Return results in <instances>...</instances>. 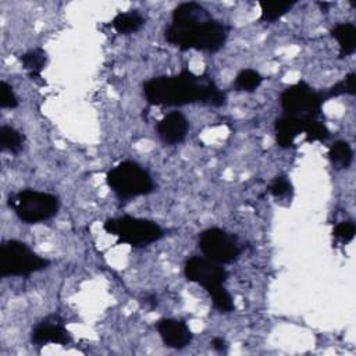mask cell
I'll return each instance as SVG.
<instances>
[{
	"mask_svg": "<svg viewBox=\"0 0 356 356\" xmlns=\"http://www.w3.org/2000/svg\"><path fill=\"white\" fill-rule=\"evenodd\" d=\"M229 28L213 19L209 11L197 3H182L172 11V21L165 29V39L179 50L218 51L227 38Z\"/></svg>",
	"mask_w": 356,
	"mask_h": 356,
	"instance_id": "6da1fadb",
	"label": "cell"
},
{
	"mask_svg": "<svg viewBox=\"0 0 356 356\" xmlns=\"http://www.w3.org/2000/svg\"><path fill=\"white\" fill-rule=\"evenodd\" d=\"M143 95L152 106H184L202 103L221 107L227 102L225 93L209 78L197 76L184 68L177 75H164L146 81Z\"/></svg>",
	"mask_w": 356,
	"mask_h": 356,
	"instance_id": "7a4b0ae2",
	"label": "cell"
},
{
	"mask_svg": "<svg viewBox=\"0 0 356 356\" xmlns=\"http://www.w3.org/2000/svg\"><path fill=\"white\" fill-rule=\"evenodd\" d=\"M8 204L17 217L26 224H38L54 217L60 209V200L51 193L33 189H22L8 196Z\"/></svg>",
	"mask_w": 356,
	"mask_h": 356,
	"instance_id": "3957f363",
	"label": "cell"
},
{
	"mask_svg": "<svg viewBox=\"0 0 356 356\" xmlns=\"http://www.w3.org/2000/svg\"><path fill=\"white\" fill-rule=\"evenodd\" d=\"M107 185L121 200L153 192L154 184L147 171L134 161H122L111 168L106 175Z\"/></svg>",
	"mask_w": 356,
	"mask_h": 356,
	"instance_id": "277c9868",
	"label": "cell"
},
{
	"mask_svg": "<svg viewBox=\"0 0 356 356\" xmlns=\"http://www.w3.org/2000/svg\"><path fill=\"white\" fill-rule=\"evenodd\" d=\"M49 266V260L36 254L28 245L17 239L4 241L0 246L1 277H28Z\"/></svg>",
	"mask_w": 356,
	"mask_h": 356,
	"instance_id": "5b68a950",
	"label": "cell"
},
{
	"mask_svg": "<svg viewBox=\"0 0 356 356\" xmlns=\"http://www.w3.org/2000/svg\"><path fill=\"white\" fill-rule=\"evenodd\" d=\"M104 231L118 238V242L131 246H146L163 238L161 227L150 220L122 216L106 220Z\"/></svg>",
	"mask_w": 356,
	"mask_h": 356,
	"instance_id": "8992f818",
	"label": "cell"
},
{
	"mask_svg": "<svg viewBox=\"0 0 356 356\" xmlns=\"http://www.w3.org/2000/svg\"><path fill=\"white\" fill-rule=\"evenodd\" d=\"M280 102L284 114L296 118H317L321 114V106L324 103L321 93L316 92L305 81H299L284 89Z\"/></svg>",
	"mask_w": 356,
	"mask_h": 356,
	"instance_id": "52a82bcc",
	"label": "cell"
},
{
	"mask_svg": "<svg viewBox=\"0 0 356 356\" xmlns=\"http://www.w3.org/2000/svg\"><path fill=\"white\" fill-rule=\"evenodd\" d=\"M199 248L206 259L218 264L232 263L241 253L236 238L217 227L209 228L200 234Z\"/></svg>",
	"mask_w": 356,
	"mask_h": 356,
	"instance_id": "ba28073f",
	"label": "cell"
},
{
	"mask_svg": "<svg viewBox=\"0 0 356 356\" xmlns=\"http://www.w3.org/2000/svg\"><path fill=\"white\" fill-rule=\"evenodd\" d=\"M184 271L189 281L203 286L207 293L221 288L227 280V271L221 264L197 256L186 260Z\"/></svg>",
	"mask_w": 356,
	"mask_h": 356,
	"instance_id": "9c48e42d",
	"label": "cell"
},
{
	"mask_svg": "<svg viewBox=\"0 0 356 356\" xmlns=\"http://www.w3.org/2000/svg\"><path fill=\"white\" fill-rule=\"evenodd\" d=\"M31 341L35 345H46V343L68 345L71 343L72 338L65 328L64 320L58 314H50L33 327L31 332Z\"/></svg>",
	"mask_w": 356,
	"mask_h": 356,
	"instance_id": "30bf717a",
	"label": "cell"
},
{
	"mask_svg": "<svg viewBox=\"0 0 356 356\" xmlns=\"http://www.w3.org/2000/svg\"><path fill=\"white\" fill-rule=\"evenodd\" d=\"M157 331L167 348L184 349L192 341V332L182 320L161 318L157 323Z\"/></svg>",
	"mask_w": 356,
	"mask_h": 356,
	"instance_id": "8fae6325",
	"label": "cell"
},
{
	"mask_svg": "<svg viewBox=\"0 0 356 356\" xmlns=\"http://www.w3.org/2000/svg\"><path fill=\"white\" fill-rule=\"evenodd\" d=\"M159 138L167 145H175L186 138L189 122L186 117L179 111H171L165 114L156 125Z\"/></svg>",
	"mask_w": 356,
	"mask_h": 356,
	"instance_id": "7c38bea8",
	"label": "cell"
},
{
	"mask_svg": "<svg viewBox=\"0 0 356 356\" xmlns=\"http://www.w3.org/2000/svg\"><path fill=\"white\" fill-rule=\"evenodd\" d=\"M306 118H296L291 115H282L277 118L274 129H275V140L280 147L288 149L293 145L295 138L303 132V121Z\"/></svg>",
	"mask_w": 356,
	"mask_h": 356,
	"instance_id": "4fadbf2b",
	"label": "cell"
},
{
	"mask_svg": "<svg viewBox=\"0 0 356 356\" xmlns=\"http://www.w3.org/2000/svg\"><path fill=\"white\" fill-rule=\"evenodd\" d=\"M332 38L339 46V58L348 57L356 50V26L350 22L337 24L331 29Z\"/></svg>",
	"mask_w": 356,
	"mask_h": 356,
	"instance_id": "5bb4252c",
	"label": "cell"
},
{
	"mask_svg": "<svg viewBox=\"0 0 356 356\" xmlns=\"http://www.w3.org/2000/svg\"><path fill=\"white\" fill-rule=\"evenodd\" d=\"M46 61H47L46 51L40 47L28 50L21 57L22 67L28 72V75L32 81H39L40 79V74H42V71L46 65Z\"/></svg>",
	"mask_w": 356,
	"mask_h": 356,
	"instance_id": "9a60e30c",
	"label": "cell"
},
{
	"mask_svg": "<svg viewBox=\"0 0 356 356\" xmlns=\"http://www.w3.org/2000/svg\"><path fill=\"white\" fill-rule=\"evenodd\" d=\"M143 24H145V18L136 10H131L128 13H118L111 21L113 28L118 33H124V35L136 32L138 29H140Z\"/></svg>",
	"mask_w": 356,
	"mask_h": 356,
	"instance_id": "2e32d148",
	"label": "cell"
},
{
	"mask_svg": "<svg viewBox=\"0 0 356 356\" xmlns=\"http://www.w3.org/2000/svg\"><path fill=\"white\" fill-rule=\"evenodd\" d=\"M328 159L334 168L343 170L350 165L353 160V150L346 140H338L331 145L328 150Z\"/></svg>",
	"mask_w": 356,
	"mask_h": 356,
	"instance_id": "e0dca14e",
	"label": "cell"
},
{
	"mask_svg": "<svg viewBox=\"0 0 356 356\" xmlns=\"http://www.w3.org/2000/svg\"><path fill=\"white\" fill-rule=\"evenodd\" d=\"M24 145V135L13 127H0V147L4 152L19 153Z\"/></svg>",
	"mask_w": 356,
	"mask_h": 356,
	"instance_id": "ac0fdd59",
	"label": "cell"
},
{
	"mask_svg": "<svg viewBox=\"0 0 356 356\" xmlns=\"http://www.w3.org/2000/svg\"><path fill=\"white\" fill-rule=\"evenodd\" d=\"M293 1L288 3V1H260V19L261 21H267V22H274L277 19H280L284 14H286L292 7H293Z\"/></svg>",
	"mask_w": 356,
	"mask_h": 356,
	"instance_id": "d6986e66",
	"label": "cell"
},
{
	"mask_svg": "<svg viewBox=\"0 0 356 356\" xmlns=\"http://www.w3.org/2000/svg\"><path fill=\"white\" fill-rule=\"evenodd\" d=\"M261 82H263V76L256 70L246 68L236 75L234 81V86L236 90L253 92L261 85Z\"/></svg>",
	"mask_w": 356,
	"mask_h": 356,
	"instance_id": "ffe728a7",
	"label": "cell"
},
{
	"mask_svg": "<svg viewBox=\"0 0 356 356\" xmlns=\"http://www.w3.org/2000/svg\"><path fill=\"white\" fill-rule=\"evenodd\" d=\"M303 132L307 142H324L330 138L328 128L317 118H306L303 121Z\"/></svg>",
	"mask_w": 356,
	"mask_h": 356,
	"instance_id": "44dd1931",
	"label": "cell"
},
{
	"mask_svg": "<svg viewBox=\"0 0 356 356\" xmlns=\"http://www.w3.org/2000/svg\"><path fill=\"white\" fill-rule=\"evenodd\" d=\"M355 81H356V75L353 72L348 74L342 81L337 82L327 92L321 93L323 100L325 102L327 99H331V97H335V96H341V95H355L356 93Z\"/></svg>",
	"mask_w": 356,
	"mask_h": 356,
	"instance_id": "7402d4cb",
	"label": "cell"
},
{
	"mask_svg": "<svg viewBox=\"0 0 356 356\" xmlns=\"http://www.w3.org/2000/svg\"><path fill=\"white\" fill-rule=\"evenodd\" d=\"M211 296V300H213V306L221 312V313H229L234 310V302H232V298L231 295L228 293V291L221 286L213 292L209 293Z\"/></svg>",
	"mask_w": 356,
	"mask_h": 356,
	"instance_id": "603a6c76",
	"label": "cell"
},
{
	"mask_svg": "<svg viewBox=\"0 0 356 356\" xmlns=\"http://www.w3.org/2000/svg\"><path fill=\"white\" fill-rule=\"evenodd\" d=\"M356 227L352 221H341L334 228V236L342 243H349L355 238Z\"/></svg>",
	"mask_w": 356,
	"mask_h": 356,
	"instance_id": "cb8c5ba5",
	"label": "cell"
},
{
	"mask_svg": "<svg viewBox=\"0 0 356 356\" xmlns=\"http://www.w3.org/2000/svg\"><path fill=\"white\" fill-rule=\"evenodd\" d=\"M18 106V99L13 88L6 82H0V107L1 108H15Z\"/></svg>",
	"mask_w": 356,
	"mask_h": 356,
	"instance_id": "d4e9b609",
	"label": "cell"
},
{
	"mask_svg": "<svg viewBox=\"0 0 356 356\" xmlns=\"http://www.w3.org/2000/svg\"><path fill=\"white\" fill-rule=\"evenodd\" d=\"M291 182L286 179V177H282V175H280V177H275L274 179H273V182L270 184V188H268V191H270V193L273 195V196H275V197H281V196H285L286 193H289L291 192Z\"/></svg>",
	"mask_w": 356,
	"mask_h": 356,
	"instance_id": "484cf974",
	"label": "cell"
},
{
	"mask_svg": "<svg viewBox=\"0 0 356 356\" xmlns=\"http://www.w3.org/2000/svg\"><path fill=\"white\" fill-rule=\"evenodd\" d=\"M210 345H211V348H213L216 352H225V350L228 349V345H227L225 339L221 338V337L213 338L211 342H210Z\"/></svg>",
	"mask_w": 356,
	"mask_h": 356,
	"instance_id": "4316f807",
	"label": "cell"
},
{
	"mask_svg": "<svg viewBox=\"0 0 356 356\" xmlns=\"http://www.w3.org/2000/svg\"><path fill=\"white\" fill-rule=\"evenodd\" d=\"M145 303L149 305V309H154L157 306V298L154 295H150V293H146L145 295Z\"/></svg>",
	"mask_w": 356,
	"mask_h": 356,
	"instance_id": "83f0119b",
	"label": "cell"
}]
</instances>
